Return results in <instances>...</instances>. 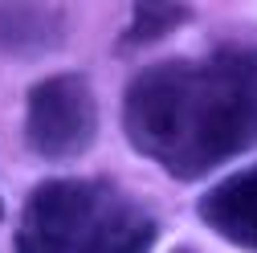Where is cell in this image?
I'll return each mask as SVG.
<instances>
[{"label":"cell","instance_id":"277c9868","mask_svg":"<svg viewBox=\"0 0 257 253\" xmlns=\"http://www.w3.org/2000/svg\"><path fill=\"white\" fill-rule=\"evenodd\" d=\"M196 216L220 241L257 253V164L212 184L196 204Z\"/></svg>","mask_w":257,"mask_h":253},{"label":"cell","instance_id":"5b68a950","mask_svg":"<svg viewBox=\"0 0 257 253\" xmlns=\"http://www.w3.org/2000/svg\"><path fill=\"white\" fill-rule=\"evenodd\" d=\"M66 41V13L53 5H0V53L45 57Z\"/></svg>","mask_w":257,"mask_h":253},{"label":"cell","instance_id":"6da1fadb","mask_svg":"<svg viewBox=\"0 0 257 253\" xmlns=\"http://www.w3.org/2000/svg\"><path fill=\"white\" fill-rule=\"evenodd\" d=\"M122 135L172 180H204L257 147V41L168 57L122 90Z\"/></svg>","mask_w":257,"mask_h":253},{"label":"cell","instance_id":"3957f363","mask_svg":"<svg viewBox=\"0 0 257 253\" xmlns=\"http://www.w3.org/2000/svg\"><path fill=\"white\" fill-rule=\"evenodd\" d=\"M94 139H98V98L82 74H49L25 94V143L45 164L82 160Z\"/></svg>","mask_w":257,"mask_h":253},{"label":"cell","instance_id":"ba28073f","mask_svg":"<svg viewBox=\"0 0 257 253\" xmlns=\"http://www.w3.org/2000/svg\"><path fill=\"white\" fill-rule=\"evenodd\" d=\"M176 253H188V249H176Z\"/></svg>","mask_w":257,"mask_h":253},{"label":"cell","instance_id":"52a82bcc","mask_svg":"<svg viewBox=\"0 0 257 253\" xmlns=\"http://www.w3.org/2000/svg\"><path fill=\"white\" fill-rule=\"evenodd\" d=\"M0 216H5V204H0Z\"/></svg>","mask_w":257,"mask_h":253},{"label":"cell","instance_id":"7a4b0ae2","mask_svg":"<svg viewBox=\"0 0 257 253\" xmlns=\"http://www.w3.org/2000/svg\"><path fill=\"white\" fill-rule=\"evenodd\" d=\"M155 212L102 176H53L29 192L17 220V253H151Z\"/></svg>","mask_w":257,"mask_h":253},{"label":"cell","instance_id":"8992f818","mask_svg":"<svg viewBox=\"0 0 257 253\" xmlns=\"http://www.w3.org/2000/svg\"><path fill=\"white\" fill-rule=\"evenodd\" d=\"M192 21V9L188 5H135L131 13V25L122 29L118 37V53H135V49H147L155 41L172 37L180 25Z\"/></svg>","mask_w":257,"mask_h":253}]
</instances>
